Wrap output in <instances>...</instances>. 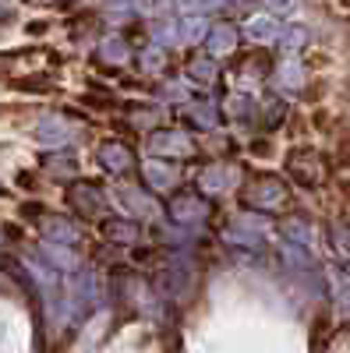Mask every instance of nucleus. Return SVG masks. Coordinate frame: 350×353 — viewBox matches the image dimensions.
Segmentation results:
<instances>
[{"label":"nucleus","instance_id":"nucleus-5","mask_svg":"<svg viewBox=\"0 0 350 353\" xmlns=\"http://www.w3.org/2000/svg\"><path fill=\"white\" fill-rule=\"evenodd\" d=\"M173 212H177L181 219H188V216H198V219H202V216H206V205H198V201H188V198H184V201L173 205Z\"/></svg>","mask_w":350,"mask_h":353},{"label":"nucleus","instance_id":"nucleus-9","mask_svg":"<svg viewBox=\"0 0 350 353\" xmlns=\"http://www.w3.org/2000/svg\"><path fill=\"white\" fill-rule=\"evenodd\" d=\"M110 50V61H124V43L121 39H110V43H103V53Z\"/></svg>","mask_w":350,"mask_h":353},{"label":"nucleus","instance_id":"nucleus-3","mask_svg":"<svg viewBox=\"0 0 350 353\" xmlns=\"http://www.w3.org/2000/svg\"><path fill=\"white\" fill-rule=\"evenodd\" d=\"M103 163H110V170H124L131 163V156L121 149V145H110V149H103Z\"/></svg>","mask_w":350,"mask_h":353},{"label":"nucleus","instance_id":"nucleus-1","mask_svg":"<svg viewBox=\"0 0 350 353\" xmlns=\"http://www.w3.org/2000/svg\"><path fill=\"white\" fill-rule=\"evenodd\" d=\"M280 184H273V181H266V184H251V201H258V205H276L280 201Z\"/></svg>","mask_w":350,"mask_h":353},{"label":"nucleus","instance_id":"nucleus-4","mask_svg":"<svg viewBox=\"0 0 350 353\" xmlns=\"http://www.w3.org/2000/svg\"><path fill=\"white\" fill-rule=\"evenodd\" d=\"M145 173H149L153 188H170L173 184V173L170 170H159V163H149V166H145Z\"/></svg>","mask_w":350,"mask_h":353},{"label":"nucleus","instance_id":"nucleus-7","mask_svg":"<svg viewBox=\"0 0 350 353\" xmlns=\"http://www.w3.org/2000/svg\"><path fill=\"white\" fill-rule=\"evenodd\" d=\"M191 74H195V78H202V81H209V78L216 74V68H213L209 61H195V64H191Z\"/></svg>","mask_w":350,"mask_h":353},{"label":"nucleus","instance_id":"nucleus-8","mask_svg":"<svg viewBox=\"0 0 350 353\" xmlns=\"http://www.w3.org/2000/svg\"><path fill=\"white\" fill-rule=\"evenodd\" d=\"M191 110H195V121H198L202 128H213V113H209L213 106H206V103H198V106H191Z\"/></svg>","mask_w":350,"mask_h":353},{"label":"nucleus","instance_id":"nucleus-6","mask_svg":"<svg viewBox=\"0 0 350 353\" xmlns=\"http://www.w3.org/2000/svg\"><path fill=\"white\" fill-rule=\"evenodd\" d=\"M248 32H251V39H276V25L273 21H255Z\"/></svg>","mask_w":350,"mask_h":353},{"label":"nucleus","instance_id":"nucleus-2","mask_svg":"<svg viewBox=\"0 0 350 353\" xmlns=\"http://www.w3.org/2000/svg\"><path fill=\"white\" fill-rule=\"evenodd\" d=\"M209 46H213V53H230L233 50V32L223 25V28H216V32L209 36Z\"/></svg>","mask_w":350,"mask_h":353}]
</instances>
